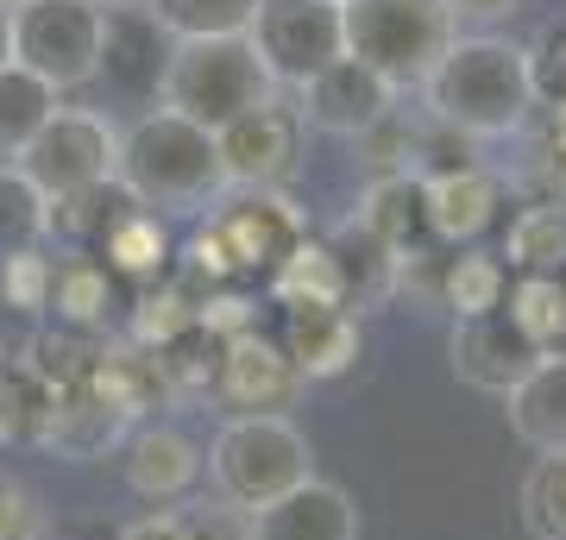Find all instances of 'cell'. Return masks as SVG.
I'll use <instances>...</instances> for the list:
<instances>
[{"instance_id": "cell-14", "label": "cell", "mask_w": 566, "mask_h": 540, "mask_svg": "<svg viewBox=\"0 0 566 540\" xmlns=\"http://www.w3.org/2000/svg\"><path fill=\"white\" fill-rule=\"evenodd\" d=\"M126 484H133V497L158 502V509L189 502L202 484V441L177 421H145L126 441Z\"/></svg>"}, {"instance_id": "cell-1", "label": "cell", "mask_w": 566, "mask_h": 540, "mask_svg": "<svg viewBox=\"0 0 566 540\" xmlns=\"http://www.w3.org/2000/svg\"><path fill=\"white\" fill-rule=\"evenodd\" d=\"M428 120L472 139H510L535 114V76H528V44L504 32H460L422 82Z\"/></svg>"}, {"instance_id": "cell-29", "label": "cell", "mask_w": 566, "mask_h": 540, "mask_svg": "<svg viewBox=\"0 0 566 540\" xmlns=\"http://www.w3.org/2000/svg\"><path fill=\"white\" fill-rule=\"evenodd\" d=\"M145 20L164 39H245L259 20V0H145Z\"/></svg>"}, {"instance_id": "cell-30", "label": "cell", "mask_w": 566, "mask_h": 540, "mask_svg": "<svg viewBox=\"0 0 566 540\" xmlns=\"http://www.w3.org/2000/svg\"><path fill=\"white\" fill-rule=\"evenodd\" d=\"M57 107H63L57 88H44L39 76H25L20 63H7V70H0V163L20 158Z\"/></svg>"}, {"instance_id": "cell-34", "label": "cell", "mask_w": 566, "mask_h": 540, "mask_svg": "<svg viewBox=\"0 0 566 540\" xmlns=\"http://www.w3.org/2000/svg\"><path fill=\"white\" fill-rule=\"evenodd\" d=\"M523 528L535 540H566V453L528 465L523 478Z\"/></svg>"}, {"instance_id": "cell-10", "label": "cell", "mask_w": 566, "mask_h": 540, "mask_svg": "<svg viewBox=\"0 0 566 540\" xmlns=\"http://www.w3.org/2000/svg\"><path fill=\"white\" fill-rule=\"evenodd\" d=\"M296 95H303L296 120L315 126V133H334V139H365L371 126H385L397 114V88L378 70H365L359 57L327 63L322 76L303 82Z\"/></svg>"}, {"instance_id": "cell-2", "label": "cell", "mask_w": 566, "mask_h": 540, "mask_svg": "<svg viewBox=\"0 0 566 540\" xmlns=\"http://www.w3.org/2000/svg\"><path fill=\"white\" fill-rule=\"evenodd\" d=\"M120 182L151 214H208L227 195L214 133H202L170 107H145L120 133Z\"/></svg>"}, {"instance_id": "cell-36", "label": "cell", "mask_w": 566, "mask_h": 540, "mask_svg": "<svg viewBox=\"0 0 566 540\" xmlns=\"http://www.w3.org/2000/svg\"><path fill=\"white\" fill-rule=\"evenodd\" d=\"M51 271H57V258H44V245L0 258V301L13 315H44L51 308Z\"/></svg>"}, {"instance_id": "cell-21", "label": "cell", "mask_w": 566, "mask_h": 540, "mask_svg": "<svg viewBox=\"0 0 566 540\" xmlns=\"http://www.w3.org/2000/svg\"><path fill=\"white\" fill-rule=\"evenodd\" d=\"M88 396L114 409L120 421H139L145 409H158L164 402V378H158V359L145 352V346H102V359H95V378H88Z\"/></svg>"}, {"instance_id": "cell-24", "label": "cell", "mask_w": 566, "mask_h": 540, "mask_svg": "<svg viewBox=\"0 0 566 540\" xmlns=\"http://www.w3.org/2000/svg\"><path fill=\"white\" fill-rule=\"evenodd\" d=\"M322 245L334 252V264H340L346 315H353V308H359V315L385 308V301H390V277H397V252H385V245L371 240V233H359L353 221H346L340 233H327Z\"/></svg>"}, {"instance_id": "cell-12", "label": "cell", "mask_w": 566, "mask_h": 540, "mask_svg": "<svg viewBox=\"0 0 566 540\" xmlns=\"http://www.w3.org/2000/svg\"><path fill=\"white\" fill-rule=\"evenodd\" d=\"M296 139H303V120L296 107H259L245 120L221 126L214 133V151H221V170H227V189H277L290 170H296Z\"/></svg>"}, {"instance_id": "cell-38", "label": "cell", "mask_w": 566, "mask_h": 540, "mask_svg": "<svg viewBox=\"0 0 566 540\" xmlns=\"http://www.w3.org/2000/svg\"><path fill=\"white\" fill-rule=\"evenodd\" d=\"M170 516L189 540H252L245 509H233V502H177Z\"/></svg>"}, {"instance_id": "cell-3", "label": "cell", "mask_w": 566, "mask_h": 540, "mask_svg": "<svg viewBox=\"0 0 566 540\" xmlns=\"http://www.w3.org/2000/svg\"><path fill=\"white\" fill-rule=\"evenodd\" d=\"M277 95L283 88L271 82V70L252 51V39H177L164 51L158 107L196 120L202 133H221V126L271 107Z\"/></svg>"}, {"instance_id": "cell-26", "label": "cell", "mask_w": 566, "mask_h": 540, "mask_svg": "<svg viewBox=\"0 0 566 540\" xmlns=\"http://www.w3.org/2000/svg\"><path fill=\"white\" fill-rule=\"evenodd\" d=\"M264 283H271V296L283 301V315H296V308H346L340 264H334V252H327L322 240H303Z\"/></svg>"}, {"instance_id": "cell-6", "label": "cell", "mask_w": 566, "mask_h": 540, "mask_svg": "<svg viewBox=\"0 0 566 540\" xmlns=\"http://www.w3.org/2000/svg\"><path fill=\"white\" fill-rule=\"evenodd\" d=\"M107 51V13L88 0H25L13 7V63L44 88H88L102 76Z\"/></svg>"}, {"instance_id": "cell-15", "label": "cell", "mask_w": 566, "mask_h": 540, "mask_svg": "<svg viewBox=\"0 0 566 540\" xmlns=\"http://www.w3.org/2000/svg\"><path fill=\"white\" fill-rule=\"evenodd\" d=\"M245 528H252V540H359V509H353L340 484L303 478L277 502L252 509Z\"/></svg>"}, {"instance_id": "cell-44", "label": "cell", "mask_w": 566, "mask_h": 540, "mask_svg": "<svg viewBox=\"0 0 566 540\" xmlns=\"http://www.w3.org/2000/svg\"><path fill=\"white\" fill-rule=\"evenodd\" d=\"M88 7H102V13H145V0H88Z\"/></svg>"}, {"instance_id": "cell-47", "label": "cell", "mask_w": 566, "mask_h": 540, "mask_svg": "<svg viewBox=\"0 0 566 540\" xmlns=\"http://www.w3.org/2000/svg\"><path fill=\"white\" fill-rule=\"evenodd\" d=\"M334 7H346V0H334Z\"/></svg>"}, {"instance_id": "cell-9", "label": "cell", "mask_w": 566, "mask_h": 540, "mask_svg": "<svg viewBox=\"0 0 566 540\" xmlns=\"http://www.w3.org/2000/svg\"><path fill=\"white\" fill-rule=\"evenodd\" d=\"M252 51L264 57L277 88H303L346 57L340 39V7L334 0H259V20H252Z\"/></svg>"}, {"instance_id": "cell-4", "label": "cell", "mask_w": 566, "mask_h": 540, "mask_svg": "<svg viewBox=\"0 0 566 540\" xmlns=\"http://www.w3.org/2000/svg\"><path fill=\"white\" fill-rule=\"evenodd\" d=\"M202 472L214 478V497L252 516L303 478H315V453L290 415H227V427L202 453Z\"/></svg>"}, {"instance_id": "cell-40", "label": "cell", "mask_w": 566, "mask_h": 540, "mask_svg": "<svg viewBox=\"0 0 566 540\" xmlns=\"http://www.w3.org/2000/svg\"><path fill=\"white\" fill-rule=\"evenodd\" d=\"M0 540H39V509L7 472H0Z\"/></svg>"}, {"instance_id": "cell-13", "label": "cell", "mask_w": 566, "mask_h": 540, "mask_svg": "<svg viewBox=\"0 0 566 540\" xmlns=\"http://www.w3.org/2000/svg\"><path fill=\"white\" fill-rule=\"evenodd\" d=\"M453 378L465 390H485V396H510L516 383L528 378V364L542 359L535 340L510 320V308H491V315L453 320Z\"/></svg>"}, {"instance_id": "cell-27", "label": "cell", "mask_w": 566, "mask_h": 540, "mask_svg": "<svg viewBox=\"0 0 566 540\" xmlns=\"http://www.w3.org/2000/svg\"><path fill=\"white\" fill-rule=\"evenodd\" d=\"M102 258L114 277H133V283H158L170 277V258H177V245H170V226H164V214H151V208H133L114 233L102 240Z\"/></svg>"}, {"instance_id": "cell-35", "label": "cell", "mask_w": 566, "mask_h": 540, "mask_svg": "<svg viewBox=\"0 0 566 540\" xmlns=\"http://www.w3.org/2000/svg\"><path fill=\"white\" fill-rule=\"evenodd\" d=\"M158 359L164 396H196V390H214V364H221V340H208L202 327H189L182 340H170Z\"/></svg>"}, {"instance_id": "cell-18", "label": "cell", "mask_w": 566, "mask_h": 540, "mask_svg": "<svg viewBox=\"0 0 566 540\" xmlns=\"http://www.w3.org/2000/svg\"><path fill=\"white\" fill-rule=\"evenodd\" d=\"M359 346H365L359 315H346V308H296V315L283 320V352L303 371V383L353 371L359 364Z\"/></svg>"}, {"instance_id": "cell-7", "label": "cell", "mask_w": 566, "mask_h": 540, "mask_svg": "<svg viewBox=\"0 0 566 540\" xmlns=\"http://www.w3.org/2000/svg\"><path fill=\"white\" fill-rule=\"evenodd\" d=\"M32 189L44 201H63V195H82V189H95V182L120 177V126L95 114V107H57L44 133L25 145L20 158H13Z\"/></svg>"}, {"instance_id": "cell-25", "label": "cell", "mask_w": 566, "mask_h": 540, "mask_svg": "<svg viewBox=\"0 0 566 540\" xmlns=\"http://www.w3.org/2000/svg\"><path fill=\"white\" fill-rule=\"evenodd\" d=\"M497 258H510V271H523V277H566V201L523 208L510 221Z\"/></svg>"}, {"instance_id": "cell-45", "label": "cell", "mask_w": 566, "mask_h": 540, "mask_svg": "<svg viewBox=\"0 0 566 540\" xmlns=\"http://www.w3.org/2000/svg\"><path fill=\"white\" fill-rule=\"evenodd\" d=\"M547 133H554V145L566 151V100H554V120H547Z\"/></svg>"}, {"instance_id": "cell-42", "label": "cell", "mask_w": 566, "mask_h": 540, "mask_svg": "<svg viewBox=\"0 0 566 540\" xmlns=\"http://www.w3.org/2000/svg\"><path fill=\"white\" fill-rule=\"evenodd\" d=\"M114 540H189V534H182L177 516L164 509V516H145V521H133V528H120Z\"/></svg>"}, {"instance_id": "cell-23", "label": "cell", "mask_w": 566, "mask_h": 540, "mask_svg": "<svg viewBox=\"0 0 566 540\" xmlns=\"http://www.w3.org/2000/svg\"><path fill=\"white\" fill-rule=\"evenodd\" d=\"M120 434H126V421L114 415V409H102L88 390H76V396H51V415H44L39 446H51V453H63V459H102Z\"/></svg>"}, {"instance_id": "cell-5", "label": "cell", "mask_w": 566, "mask_h": 540, "mask_svg": "<svg viewBox=\"0 0 566 540\" xmlns=\"http://www.w3.org/2000/svg\"><path fill=\"white\" fill-rule=\"evenodd\" d=\"M340 39H346V57L378 70L403 95V88H422L434 76V63L460 39V25L447 13V0H346Z\"/></svg>"}, {"instance_id": "cell-39", "label": "cell", "mask_w": 566, "mask_h": 540, "mask_svg": "<svg viewBox=\"0 0 566 540\" xmlns=\"http://www.w3.org/2000/svg\"><path fill=\"white\" fill-rule=\"evenodd\" d=\"M528 76H535V100H566V25H547V39L528 51Z\"/></svg>"}, {"instance_id": "cell-11", "label": "cell", "mask_w": 566, "mask_h": 540, "mask_svg": "<svg viewBox=\"0 0 566 540\" xmlns=\"http://www.w3.org/2000/svg\"><path fill=\"white\" fill-rule=\"evenodd\" d=\"M214 396H221L233 415H283L290 402L303 396V371L290 364V352H283L277 340H264L259 327H252V333L221 346Z\"/></svg>"}, {"instance_id": "cell-31", "label": "cell", "mask_w": 566, "mask_h": 540, "mask_svg": "<svg viewBox=\"0 0 566 540\" xmlns=\"http://www.w3.org/2000/svg\"><path fill=\"white\" fill-rule=\"evenodd\" d=\"M504 289H510V271L497 252H453L441 264V308L453 320H472V315H491V308H504Z\"/></svg>"}, {"instance_id": "cell-28", "label": "cell", "mask_w": 566, "mask_h": 540, "mask_svg": "<svg viewBox=\"0 0 566 540\" xmlns=\"http://www.w3.org/2000/svg\"><path fill=\"white\" fill-rule=\"evenodd\" d=\"M202 283L182 277V271H170V277L145 283L139 296V315H133V346H145V352H164L170 340H182L189 327H196V308H202Z\"/></svg>"}, {"instance_id": "cell-20", "label": "cell", "mask_w": 566, "mask_h": 540, "mask_svg": "<svg viewBox=\"0 0 566 540\" xmlns=\"http://www.w3.org/2000/svg\"><path fill=\"white\" fill-rule=\"evenodd\" d=\"M133 208H139V195H133L120 177H107V182H95V189H82V195L51 201V214H44V240H57V245H70V252H88V258H95L102 240L133 214Z\"/></svg>"}, {"instance_id": "cell-43", "label": "cell", "mask_w": 566, "mask_h": 540, "mask_svg": "<svg viewBox=\"0 0 566 540\" xmlns=\"http://www.w3.org/2000/svg\"><path fill=\"white\" fill-rule=\"evenodd\" d=\"M13 63V7H0V70Z\"/></svg>"}, {"instance_id": "cell-17", "label": "cell", "mask_w": 566, "mask_h": 540, "mask_svg": "<svg viewBox=\"0 0 566 540\" xmlns=\"http://www.w3.org/2000/svg\"><path fill=\"white\" fill-rule=\"evenodd\" d=\"M510 434L547 459V453H566V352H542L528 364V378L504 396Z\"/></svg>"}, {"instance_id": "cell-46", "label": "cell", "mask_w": 566, "mask_h": 540, "mask_svg": "<svg viewBox=\"0 0 566 540\" xmlns=\"http://www.w3.org/2000/svg\"><path fill=\"white\" fill-rule=\"evenodd\" d=\"M0 7H25V0H0Z\"/></svg>"}, {"instance_id": "cell-32", "label": "cell", "mask_w": 566, "mask_h": 540, "mask_svg": "<svg viewBox=\"0 0 566 540\" xmlns=\"http://www.w3.org/2000/svg\"><path fill=\"white\" fill-rule=\"evenodd\" d=\"M510 320L535 340V352H566V277H523L510 289Z\"/></svg>"}, {"instance_id": "cell-22", "label": "cell", "mask_w": 566, "mask_h": 540, "mask_svg": "<svg viewBox=\"0 0 566 540\" xmlns=\"http://www.w3.org/2000/svg\"><path fill=\"white\" fill-rule=\"evenodd\" d=\"M107 308H114V271L95 264L88 252H70V258L51 271V308L57 327H76V333H107Z\"/></svg>"}, {"instance_id": "cell-16", "label": "cell", "mask_w": 566, "mask_h": 540, "mask_svg": "<svg viewBox=\"0 0 566 540\" xmlns=\"http://www.w3.org/2000/svg\"><path fill=\"white\" fill-rule=\"evenodd\" d=\"M422 208H428V240L441 245H472L497 221V208H504V182L479 170V163H460V170H434L422 177Z\"/></svg>"}, {"instance_id": "cell-33", "label": "cell", "mask_w": 566, "mask_h": 540, "mask_svg": "<svg viewBox=\"0 0 566 540\" xmlns=\"http://www.w3.org/2000/svg\"><path fill=\"white\" fill-rule=\"evenodd\" d=\"M44 214H51V201H44L13 163H0V258L39 252L44 245Z\"/></svg>"}, {"instance_id": "cell-19", "label": "cell", "mask_w": 566, "mask_h": 540, "mask_svg": "<svg viewBox=\"0 0 566 540\" xmlns=\"http://www.w3.org/2000/svg\"><path fill=\"white\" fill-rule=\"evenodd\" d=\"M359 233L385 245V252H422L428 245V208H422V177L416 170H385V177L371 182L359 195V214H353Z\"/></svg>"}, {"instance_id": "cell-37", "label": "cell", "mask_w": 566, "mask_h": 540, "mask_svg": "<svg viewBox=\"0 0 566 540\" xmlns=\"http://www.w3.org/2000/svg\"><path fill=\"white\" fill-rule=\"evenodd\" d=\"M252 320H259V301L240 296V289H208L202 308H196V327H202L208 340H240V333H252Z\"/></svg>"}, {"instance_id": "cell-8", "label": "cell", "mask_w": 566, "mask_h": 540, "mask_svg": "<svg viewBox=\"0 0 566 540\" xmlns=\"http://www.w3.org/2000/svg\"><path fill=\"white\" fill-rule=\"evenodd\" d=\"M208 233L221 240L233 277H271L308 240V221L283 189H227L208 208Z\"/></svg>"}, {"instance_id": "cell-41", "label": "cell", "mask_w": 566, "mask_h": 540, "mask_svg": "<svg viewBox=\"0 0 566 540\" xmlns=\"http://www.w3.org/2000/svg\"><path fill=\"white\" fill-rule=\"evenodd\" d=\"M447 13H453V25H479V32H491L497 20L516 13V0H447Z\"/></svg>"}]
</instances>
